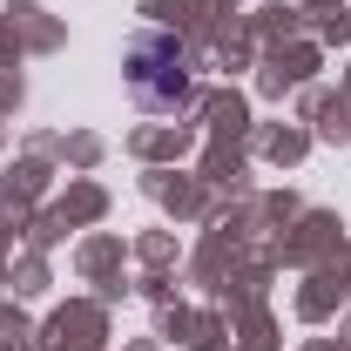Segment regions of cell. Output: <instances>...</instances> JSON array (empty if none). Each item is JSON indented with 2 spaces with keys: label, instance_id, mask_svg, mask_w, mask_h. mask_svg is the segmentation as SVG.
<instances>
[{
  "label": "cell",
  "instance_id": "obj_1",
  "mask_svg": "<svg viewBox=\"0 0 351 351\" xmlns=\"http://www.w3.org/2000/svg\"><path fill=\"white\" fill-rule=\"evenodd\" d=\"M129 82H135V95H142L149 108H176V101H189L182 47H176V41H162V34L135 41V54H129Z\"/></svg>",
  "mask_w": 351,
  "mask_h": 351
}]
</instances>
